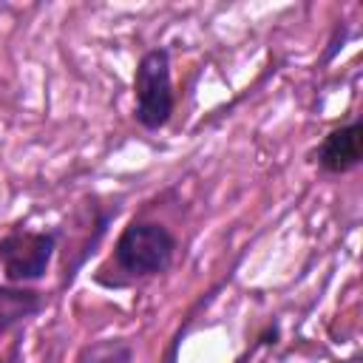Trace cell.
<instances>
[{
	"instance_id": "obj_1",
	"label": "cell",
	"mask_w": 363,
	"mask_h": 363,
	"mask_svg": "<svg viewBox=\"0 0 363 363\" xmlns=\"http://www.w3.org/2000/svg\"><path fill=\"white\" fill-rule=\"evenodd\" d=\"M173 250H176V238L167 233V227L156 221H133L122 230L113 247V261L122 272L133 278H145L167 269Z\"/></svg>"
},
{
	"instance_id": "obj_2",
	"label": "cell",
	"mask_w": 363,
	"mask_h": 363,
	"mask_svg": "<svg viewBox=\"0 0 363 363\" xmlns=\"http://www.w3.org/2000/svg\"><path fill=\"white\" fill-rule=\"evenodd\" d=\"M133 96H136V119L145 128L156 130L170 119L173 82H170V57L164 48H153L139 60Z\"/></svg>"
},
{
	"instance_id": "obj_3",
	"label": "cell",
	"mask_w": 363,
	"mask_h": 363,
	"mask_svg": "<svg viewBox=\"0 0 363 363\" xmlns=\"http://www.w3.org/2000/svg\"><path fill=\"white\" fill-rule=\"evenodd\" d=\"M54 235L14 230L0 241V267L11 281H34L48 269Z\"/></svg>"
},
{
	"instance_id": "obj_4",
	"label": "cell",
	"mask_w": 363,
	"mask_h": 363,
	"mask_svg": "<svg viewBox=\"0 0 363 363\" xmlns=\"http://www.w3.org/2000/svg\"><path fill=\"white\" fill-rule=\"evenodd\" d=\"M363 156V125L360 122H352L346 128H337L332 130L320 150H318V162L320 167H326L329 173H346L352 170Z\"/></svg>"
},
{
	"instance_id": "obj_5",
	"label": "cell",
	"mask_w": 363,
	"mask_h": 363,
	"mask_svg": "<svg viewBox=\"0 0 363 363\" xmlns=\"http://www.w3.org/2000/svg\"><path fill=\"white\" fill-rule=\"evenodd\" d=\"M0 363H6V360H0Z\"/></svg>"
}]
</instances>
